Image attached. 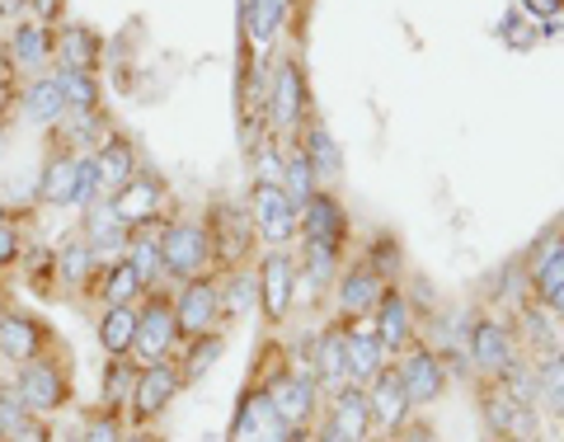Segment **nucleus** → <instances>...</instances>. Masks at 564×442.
I'll list each match as a JSON object with an SVG mask.
<instances>
[{
	"instance_id": "nucleus-27",
	"label": "nucleus",
	"mask_w": 564,
	"mask_h": 442,
	"mask_svg": "<svg viewBox=\"0 0 564 442\" xmlns=\"http://www.w3.org/2000/svg\"><path fill=\"white\" fill-rule=\"evenodd\" d=\"M132 339H137V306H109V315L99 325V344L113 358H122V353H132Z\"/></svg>"
},
{
	"instance_id": "nucleus-51",
	"label": "nucleus",
	"mask_w": 564,
	"mask_h": 442,
	"mask_svg": "<svg viewBox=\"0 0 564 442\" xmlns=\"http://www.w3.org/2000/svg\"><path fill=\"white\" fill-rule=\"evenodd\" d=\"M545 306H551L555 315H564V288H560V292H551V297H545Z\"/></svg>"
},
{
	"instance_id": "nucleus-39",
	"label": "nucleus",
	"mask_w": 564,
	"mask_h": 442,
	"mask_svg": "<svg viewBox=\"0 0 564 442\" xmlns=\"http://www.w3.org/2000/svg\"><path fill=\"white\" fill-rule=\"evenodd\" d=\"M57 263H62V273L70 278V282H85V273H90L95 269V250H90V245H66V250L57 255Z\"/></svg>"
},
{
	"instance_id": "nucleus-46",
	"label": "nucleus",
	"mask_w": 564,
	"mask_h": 442,
	"mask_svg": "<svg viewBox=\"0 0 564 442\" xmlns=\"http://www.w3.org/2000/svg\"><path fill=\"white\" fill-rule=\"evenodd\" d=\"M367 269H372L377 278H381L386 269H400V250H395V245H391V240H381V245H377V259H372V263H367Z\"/></svg>"
},
{
	"instance_id": "nucleus-50",
	"label": "nucleus",
	"mask_w": 564,
	"mask_h": 442,
	"mask_svg": "<svg viewBox=\"0 0 564 442\" xmlns=\"http://www.w3.org/2000/svg\"><path fill=\"white\" fill-rule=\"evenodd\" d=\"M522 6H527V10H532V14H541V20H555V14H560V6H564V0H522Z\"/></svg>"
},
{
	"instance_id": "nucleus-34",
	"label": "nucleus",
	"mask_w": 564,
	"mask_h": 442,
	"mask_svg": "<svg viewBox=\"0 0 564 442\" xmlns=\"http://www.w3.org/2000/svg\"><path fill=\"white\" fill-rule=\"evenodd\" d=\"M141 288H147V282L137 278V269L128 259H122V263H113V269H109V278H104V302H109V306H132L141 297Z\"/></svg>"
},
{
	"instance_id": "nucleus-55",
	"label": "nucleus",
	"mask_w": 564,
	"mask_h": 442,
	"mask_svg": "<svg viewBox=\"0 0 564 442\" xmlns=\"http://www.w3.org/2000/svg\"><path fill=\"white\" fill-rule=\"evenodd\" d=\"M240 10H250V0H240Z\"/></svg>"
},
{
	"instance_id": "nucleus-8",
	"label": "nucleus",
	"mask_w": 564,
	"mask_h": 442,
	"mask_svg": "<svg viewBox=\"0 0 564 442\" xmlns=\"http://www.w3.org/2000/svg\"><path fill=\"white\" fill-rule=\"evenodd\" d=\"M269 400H273V410L282 414L288 429H302V423L311 419V410H315V377L311 373H282L269 386Z\"/></svg>"
},
{
	"instance_id": "nucleus-37",
	"label": "nucleus",
	"mask_w": 564,
	"mask_h": 442,
	"mask_svg": "<svg viewBox=\"0 0 564 442\" xmlns=\"http://www.w3.org/2000/svg\"><path fill=\"white\" fill-rule=\"evenodd\" d=\"M282 10H288V0H250L245 20H250L254 43H269V39H273L278 24H282Z\"/></svg>"
},
{
	"instance_id": "nucleus-3",
	"label": "nucleus",
	"mask_w": 564,
	"mask_h": 442,
	"mask_svg": "<svg viewBox=\"0 0 564 442\" xmlns=\"http://www.w3.org/2000/svg\"><path fill=\"white\" fill-rule=\"evenodd\" d=\"M180 339V325H174V306L165 297H155L137 311V339H132V353L141 363H165V353Z\"/></svg>"
},
{
	"instance_id": "nucleus-11",
	"label": "nucleus",
	"mask_w": 564,
	"mask_h": 442,
	"mask_svg": "<svg viewBox=\"0 0 564 442\" xmlns=\"http://www.w3.org/2000/svg\"><path fill=\"white\" fill-rule=\"evenodd\" d=\"M362 391H367V405H372V423H381V429H400L410 419V396H404V381L391 367H381L372 386H362Z\"/></svg>"
},
{
	"instance_id": "nucleus-6",
	"label": "nucleus",
	"mask_w": 564,
	"mask_h": 442,
	"mask_svg": "<svg viewBox=\"0 0 564 442\" xmlns=\"http://www.w3.org/2000/svg\"><path fill=\"white\" fill-rule=\"evenodd\" d=\"M217 315H221V292H217V282H203V278H193L180 292V302H174V325L188 339H203L217 325Z\"/></svg>"
},
{
	"instance_id": "nucleus-49",
	"label": "nucleus",
	"mask_w": 564,
	"mask_h": 442,
	"mask_svg": "<svg viewBox=\"0 0 564 442\" xmlns=\"http://www.w3.org/2000/svg\"><path fill=\"white\" fill-rule=\"evenodd\" d=\"M14 255H20V236H14L10 226H0V269H6Z\"/></svg>"
},
{
	"instance_id": "nucleus-29",
	"label": "nucleus",
	"mask_w": 564,
	"mask_h": 442,
	"mask_svg": "<svg viewBox=\"0 0 564 442\" xmlns=\"http://www.w3.org/2000/svg\"><path fill=\"white\" fill-rule=\"evenodd\" d=\"M57 57H62V71H90L99 57V39L90 29H66L57 43Z\"/></svg>"
},
{
	"instance_id": "nucleus-12",
	"label": "nucleus",
	"mask_w": 564,
	"mask_h": 442,
	"mask_svg": "<svg viewBox=\"0 0 564 442\" xmlns=\"http://www.w3.org/2000/svg\"><path fill=\"white\" fill-rule=\"evenodd\" d=\"M302 236H306V245H334V250L344 245L348 217H344V207L334 203L329 193H315V198L302 207Z\"/></svg>"
},
{
	"instance_id": "nucleus-1",
	"label": "nucleus",
	"mask_w": 564,
	"mask_h": 442,
	"mask_svg": "<svg viewBox=\"0 0 564 442\" xmlns=\"http://www.w3.org/2000/svg\"><path fill=\"white\" fill-rule=\"evenodd\" d=\"M254 226H259V236L273 245V250H282L296 231H302V207H296L288 193H282V184H254Z\"/></svg>"
},
{
	"instance_id": "nucleus-52",
	"label": "nucleus",
	"mask_w": 564,
	"mask_h": 442,
	"mask_svg": "<svg viewBox=\"0 0 564 442\" xmlns=\"http://www.w3.org/2000/svg\"><path fill=\"white\" fill-rule=\"evenodd\" d=\"M315 442H339V433H334L329 423H325V429H321V438H315Z\"/></svg>"
},
{
	"instance_id": "nucleus-54",
	"label": "nucleus",
	"mask_w": 564,
	"mask_h": 442,
	"mask_svg": "<svg viewBox=\"0 0 564 442\" xmlns=\"http://www.w3.org/2000/svg\"><path fill=\"white\" fill-rule=\"evenodd\" d=\"M118 442H151V438H141V433H132V438H118Z\"/></svg>"
},
{
	"instance_id": "nucleus-14",
	"label": "nucleus",
	"mask_w": 564,
	"mask_h": 442,
	"mask_svg": "<svg viewBox=\"0 0 564 442\" xmlns=\"http://www.w3.org/2000/svg\"><path fill=\"white\" fill-rule=\"evenodd\" d=\"M329 429L339 433V442H367V433H372V405H367L362 386L339 391V400L329 405Z\"/></svg>"
},
{
	"instance_id": "nucleus-5",
	"label": "nucleus",
	"mask_w": 564,
	"mask_h": 442,
	"mask_svg": "<svg viewBox=\"0 0 564 442\" xmlns=\"http://www.w3.org/2000/svg\"><path fill=\"white\" fill-rule=\"evenodd\" d=\"M292 292H296V263L288 250H269L259 263V302H263V315L273 325H282V315L292 311Z\"/></svg>"
},
{
	"instance_id": "nucleus-47",
	"label": "nucleus",
	"mask_w": 564,
	"mask_h": 442,
	"mask_svg": "<svg viewBox=\"0 0 564 442\" xmlns=\"http://www.w3.org/2000/svg\"><path fill=\"white\" fill-rule=\"evenodd\" d=\"M259 184H282V161H278V151H263V155H259Z\"/></svg>"
},
{
	"instance_id": "nucleus-20",
	"label": "nucleus",
	"mask_w": 564,
	"mask_h": 442,
	"mask_svg": "<svg viewBox=\"0 0 564 442\" xmlns=\"http://www.w3.org/2000/svg\"><path fill=\"white\" fill-rule=\"evenodd\" d=\"M381 278L367 269V263H358V269H348L344 278H339V311L348 315H367V311H377V302H381Z\"/></svg>"
},
{
	"instance_id": "nucleus-4",
	"label": "nucleus",
	"mask_w": 564,
	"mask_h": 442,
	"mask_svg": "<svg viewBox=\"0 0 564 442\" xmlns=\"http://www.w3.org/2000/svg\"><path fill=\"white\" fill-rule=\"evenodd\" d=\"M339 334H344L348 381L352 386H372V377L381 373V363H386V348L377 339V321H367V315H352V325L339 330Z\"/></svg>"
},
{
	"instance_id": "nucleus-7",
	"label": "nucleus",
	"mask_w": 564,
	"mask_h": 442,
	"mask_svg": "<svg viewBox=\"0 0 564 442\" xmlns=\"http://www.w3.org/2000/svg\"><path fill=\"white\" fill-rule=\"evenodd\" d=\"M292 429L282 423V414L273 410L269 391H254L240 400V414H236V429H231V442H288Z\"/></svg>"
},
{
	"instance_id": "nucleus-22",
	"label": "nucleus",
	"mask_w": 564,
	"mask_h": 442,
	"mask_svg": "<svg viewBox=\"0 0 564 442\" xmlns=\"http://www.w3.org/2000/svg\"><path fill=\"white\" fill-rule=\"evenodd\" d=\"M39 348H43V330L33 325L29 315H6V321H0V353H6L10 363L39 358Z\"/></svg>"
},
{
	"instance_id": "nucleus-32",
	"label": "nucleus",
	"mask_w": 564,
	"mask_h": 442,
	"mask_svg": "<svg viewBox=\"0 0 564 442\" xmlns=\"http://www.w3.org/2000/svg\"><path fill=\"white\" fill-rule=\"evenodd\" d=\"M95 165H99V188H122V184H132V147H122V141L95 151Z\"/></svg>"
},
{
	"instance_id": "nucleus-36",
	"label": "nucleus",
	"mask_w": 564,
	"mask_h": 442,
	"mask_svg": "<svg viewBox=\"0 0 564 442\" xmlns=\"http://www.w3.org/2000/svg\"><path fill=\"white\" fill-rule=\"evenodd\" d=\"M57 85H62L66 109L95 114V76H90V71H57Z\"/></svg>"
},
{
	"instance_id": "nucleus-30",
	"label": "nucleus",
	"mask_w": 564,
	"mask_h": 442,
	"mask_svg": "<svg viewBox=\"0 0 564 442\" xmlns=\"http://www.w3.org/2000/svg\"><path fill=\"white\" fill-rule=\"evenodd\" d=\"M536 400L545 405L551 414H564V358L560 353H551V358L536 363Z\"/></svg>"
},
{
	"instance_id": "nucleus-15",
	"label": "nucleus",
	"mask_w": 564,
	"mask_h": 442,
	"mask_svg": "<svg viewBox=\"0 0 564 442\" xmlns=\"http://www.w3.org/2000/svg\"><path fill=\"white\" fill-rule=\"evenodd\" d=\"M410 334H414V306H410V297L395 292V288H386L381 302H377V339H381V348L386 353L404 348V344H410Z\"/></svg>"
},
{
	"instance_id": "nucleus-16",
	"label": "nucleus",
	"mask_w": 564,
	"mask_h": 442,
	"mask_svg": "<svg viewBox=\"0 0 564 442\" xmlns=\"http://www.w3.org/2000/svg\"><path fill=\"white\" fill-rule=\"evenodd\" d=\"M273 122L282 132H292L296 122H302V109H306V85H302V71H296V62H282L273 71Z\"/></svg>"
},
{
	"instance_id": "nucleus-44",
	"label": "nucleus",
	"mask_w": 564,
	"mask_h": 442,
	"mask_svg": "<svg viewBox=\"0 0 564 442\" xmlns=\"http://www.w3.org/2000/svg\"><path fill=\"white\" fill-rule=\"evenodd\" d=\"M522 325H527V339H532V344H551V339H555V325L545 321L541 311H527V315H522Z\"/></svg>"
},
{
	"instance_id": "nucleus-10",
	"label": "nucleus",
	"mask_w": 564,
	"mask_h": 442,
	"mask_svg": "<svg viewBox=\"0 0 564 442\" xmlns=\"http://www.w3.org/2000/svg\"><path fill=\"white\" fill-rule=\"evenodd\" d=\"M485 419H489V429L499 433V438H508V442H532V433H536L532 405H527V400H513L508 391L485 396Z\"/></svg>"
},
{
	"instance_id": "nucleus-19",
	"label": "nucleus",
	"mask_w": 564,
	"mask_h": 442,
	"mask_svg": "<svg viewBox=\"0 0 564 442\" xmlns=\"http://www.w3.org/2000/svg\"><path fill=\"white\" fill-rule=\"evenodd\" d=\"M174 391H180V373H174L170 363H147V373L137 377V414L141 419H151V414H161L165 405L174 400Z\"/></svg>"
},
{
	"instance_id": "nucleus-43",
	"label": "nucleus",
	"mask_w": 564,
	"mask_h": 442,
	"mask_svg": "<svg viewBox=\"0 0 564 442\" xmlns=\"http://www.w3.org/2000/svg\"><path fill=\"white\" fill-rule=\"evenodd\" d=\"M259 297V282H250V278H231V292H226V311L231 315H240V311H250V302Z\"/></svg>"
},
{
	"instance_id": "nucleus-57",
	"label": "nucleus",
	"mask_w": 564,
	"mask_h": 442,
	"mask_svg": "<svg viewBox=\"0 0 564 442\" xmlns=\"http://www.w3.org/2000/svg\"><path fill=\"white\" fill-rule=\"evenodd\" d=\"M0 321H6V315H0Z\"/></svg>"
},
{
	"instance_id": "nucleus-28",
	"label": "nucleus",
	"mask_w": 564,
	"mask_h": 442,
	"mask_svg": "<svg viewBox=\"0 0 564 442\" xmlns=\"http://www.w3.org/2000/svg\"><path fill=\"white\" fill-rule=\"evenodd\" d=\"M306 161H311V170H315V180H339V170H344V155H339V147H334V137L325 132V128H311L306 132Z\"/></svg>"
},
{
	"instance_id": "nucleus-56",
	"label": "nucleus",
	"mask_w": 564,
	"mask_h": 442,
	"mask_svg": "<svg viewBox=\"0 0 564 442\" xmlns=\"http://www.w3.org/2000/svg\"><path fill=\"white\" fill-rule=\"evenodd\" d=\"M0 217H6V212H0ZM0 226H6V222H0Z\"/></svg>"
},
{
	"instance_id": "nucleus-35",
	"label": "nucleus",
	"mask_w": 564,
	"mask_h": 442,
	"mask_svg": "<svg viewBox=\"0 0 564 442\" xmlns=\"http://www.w3.org/2000/svg\"><path fill=\"white\" fill-rule=\"evenodd\" d=\"M10 52H14V62H20L24 71L43 66L47 62V33L39 24H20L14 29V39H10Z\"/></svg>"
},
{
	"instance_id": "nucleus-2",
	"label": "nucleus",
	"mask_w": 564,
	"mask_h": 442,
	"mask_svg": "<svg viewBox=\"0 0 564 442\" xmlns=\"http://www.w3.org/2000/svg\"><path fill=\"white\" fill-rule=\"evenodd\" d=\"M161 259H165V273L193 282V278L207 269V259H212V236L203 231V226H193V222L165 226V236H161Z\"/></svg>"
},
{
	"instance_id": "nucleus-25",
	"label": "nucleus",
	"mask_w": 564,
	"mask_h": 442,
	"mask_svg": "<svg viewBox=\"0 0 564 442\" xmlns=\"http://www.w3.org/2000/svg\"><path fill=\"white\" fill-rule=\"evenodd\" d=\"M24 114H29L33 122H62V118H66V99H62L57 76H43V80H33V85H29Z\"/></svg>"
},
{
	"instance_id": "nucleus-24",
	"label": "nucleus",
	"mask_w": 564,
	"mask_h": 442,
	"mask_svg": "<svg viewBox=\"0 0 564 442\" xmlns=\"http://www.w3.org/2000/svg\"><path fill=\"white\" fill-rule=\"evenodd\" d=\"M161 236H165V231H132V236H128V250H122V255H128V263L137 269L141 282H155V278L165 273Z\"/></svg>"
},
{
	"instance_id": "nucleus-21",
	"label": "nucleus",
	"mask_w": 564,
	"mask_h": 442,
	"mask_svg": "<svg viewBox=\"0 0 564 442\" xmlns=\"http://www.w3.org/2000/svg\"><path fill=\"white\" fill-rule=\"evenodd\" d=\"M564 288V236L555 231L551 240H541V250L532 255V292L541 297H551Z\"/></svg>"
},
{
	"instance_id": "nucleus-23",
	"label": "nucleus",
	"mask_w": 564,
	"mask_h": 442,
	"mask_svg": "<svg viewBox=\"0 0 564 442\" xmlns=\"http://www.w3.org/2000/svg\"><path fill=\"white\" fill-rule=\"evenodd\" d=\"M85 236H90L95 259H99V255L128 250V226L118 222V212H113V207H95V203H90V217H85Z\"/></svg>"
},
{
	"instance_id": "nucleus-26",
	"label": "nucleus",
	"mask_w": 564,
	"mask_h": 442,
	"mask_svg": "<svg viewBox=\"0 0 564 442\" xmlns=\"http://www.w3.org/2000/svg\"><path fill=\"white\" fill-rule=\"evenodd\" d=\"M311 377H321L325 386H334V391H344V381H348V363H344V334L339 330H329L321 344H315V373Z\"/></svg>"
},
{
	"instance_id": "nucleus-31",
	"label": "nucleus",
	"mask_w": 564,
	"mask_h": 442,
	"mask_svg": "<svg viewBox=\"0 0 564 442\" xmlns=\"http://www.w3.org/2000/svg\"><path fill=\"white\" fill-rule=\"evenodd\" d=\"M282 193H288L296 207H306L315 193H321V188H315V170H311V161H306L302 151H292L288 165H282Z\"/></svg>"
},
{
	"instance_id": "nucleus-41",
	"label": "nucleus",
	"mask_w": 564,
	"mask_h": 442,
	"mask_svg": "<svg viewBox=\"0 0 564 442\" xmlns=\"http://www.w3.org/2000/svg\"><path fill=\"white\" fill-rule=\"evenodd\" d=\"M221 348H226V344H221V334H212V339L203 334V339H198V348H193V358H188V377H203L207 367L221 358Z\"/></svg>"
},
{
	"instance_id": "nucleus-45",
	"label": "nucleus",
	"mask_w": 564,
	"mask_h": 442,
	"mask_svg": "<svg viewBox=\"0 0 564 442\" xmlns=\"http://www.w3.org/2000/svg\"><path fill=\"white\" fill-rule=\"evenodd\" d=\"M122 433H118V423H113V414H99L90 429H85V438L80 442H118Z\"/></svg>"
},
{
	"instance_id": "nucleus-53",
	"label": "nucleus",
	"mask_w": 564,
	"mask_h": 442,
	"mask_svg": "<svg viewBox=\"0 0 564 442\" xmlns=\"http://www.w3.org/2000/svg\"><path fill=\"white\" fill-rule=\"evenodd\" d=\"M39 10H43V14H52V10H57V0H39Z\"/></svg>"
},
{
	"instance_id": "nucleus-17",
	"label": "nucleus",
	"mask_w": 564,
	"mask_h": 442,
	"mask_svg": "<svg viewBox=\"0 0 564 442\" xmlns=\"http://www.w3.org/2000/svg\"><path fill=\"white\" fill-rule=\"evenodd\" d=\"M14 396H20L29 410H39V414L57 410L62 396H66L57 363H33V367H24V373H20V386H14Z\"/></svg>"
},
{
	"instance_id": "nucleus-18",
	"label": "nucleus",
	"mask_w": 564,
	"mask_h": 442,
	"mask_svg": "<svg viewBox=\"0 0 564 442\" xmlns=\"http://www.w3.org/2000/svg\"><path fill=\"white\" fill-rule=\"evenodd\" d=\"M161 198H165V188L155 180H132L118 188V198L109 207L118 212L122 226H147L151 217H161Z\"/></svg>"
},
{
	"instance_id": "nucleus-13",
	"label": "nucleus",
	"mask_w": 564,
	"mask_h": 442,
	"mask_svg": "<svg viewBox=\"0 0 564 442\" xmlns=\"http://www.w3.org/2000/svg\"><path fill=\"white\" fill-rule=\"evenodd\" d=\"M395 373L404 381L410 405H429V400H437V391H443V358H437L433 348H414L410 358H404V367H395Z\"/></svg>"
},
{
	"instance_id": "nucleus-38",
	"label": "nucleus",
	"mask_w": 564,
	"mask_h": 442,
	"mask_svg": "<svg viewBox=\"0 0 564 442\" xmlns=\"http://www.w3.org/2000/svg\"><path fill=\"white\" fill-rule=\"evenodd\" d=\"M132 391H137L132 363L113 358V363H109V381H104V405H109V410H118V405H128V400H132Z\"/></svg>"
},
{
	"instance_id": "nucleus-48",
	"label": "nucleus",
	"mask_w": 564,
	"mask_h": 442,
	"mask_svg": "<svg viewBox=\"0 0 564 442\" xmlns=\"http://www.w3.org/2000/svg\"><path fill=\"white\" fill-rule=\"evenodd\" d=\"M10 442H47V429H43V423H33V419H24L20 429L10 433Z\"/></svg>"
},
{
	"instance_id": "nucleus-33",
	"label": "nucleus",
	"mask_w": 564,
	"mask_h": 442,
	"mask_svg": "<svg viewBox=\"0 0 564 442\" xmlns=\"http://www.w3.org/2000/svg\"><path fill=\"white\" fill-rule=\"evenodd\" d=\"M39 193H43V203H76V161H66V155L52 161L43 170Z\"/></svg>"
},
{
	"instance_id": "nucleus-9",
	"label": "nucleus",
	"mask_w": 564,
	"mask_h": 442,
	"mask_svg": "<svg viewBox=\"0 0 564 442\" xmlns=\"http://www.w3.org/2000/svg\"><path fill=\"white\" fill-rule=\"evenodd\" d=\"M470 363L480 367V373L503 377L508 367H513V334H508V325H499V321L475 325L470 330Z\"/></svg>"
},
{
	"instance_id": "nucleus-40",
	"label": "nucleus",
	"mask_w": 564,
	"mask_h": 442,
	"mask_svg": "<svg viewBox=\"0 0 564 442\" xmlns=\"http://www.w3.org/2000/svg\"><path fill=\"white\" fill-rule=\"evenodd\" d=\"M306 269H311V282H329L334 278V263H339V250L334 245H306Z\"/></svg>"
},
{
	"instance_id": "nucleus-42",
	"label": "nucleus",
	"mask_w": 564,
	"mask_h": 442,
	"mask_svg": "<svg viewBox=\"0 0 564 442\" xmlns=\"http://www.w3.org/2000/svg\"><path fill=\"white\" fill-rule=\"evenodd\" d=\"M99 193V165L95 155H85V161H76V203H95Z\"/></svg>"
}]
</instances>
